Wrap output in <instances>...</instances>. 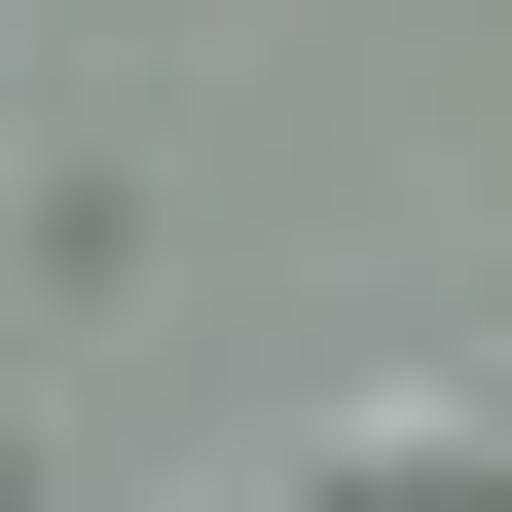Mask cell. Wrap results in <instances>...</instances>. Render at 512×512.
Returning <instances> with one entry per match:
<instances>
[{
  "label": "cell",
  "mask_w": 512,
  "mask_h": 512,
  "mask_svg": "<svg viewBox=\"0 0 512 512\" xmlns=\"http://www.w3.org/2000/svg\"><path fill=\"white\" fill-rule=\"evenodd\" d=\"M293 512H512V403H439V366H366V403L293 439Z\"/></svg>",
  "instance_id": "1"
},
{
  "label": "cell",
  "mask_w": 512,
  "mask_h": 512,
  "mask_svg": "<svg viewBox=\"0 0 512 512\" xmlns=\"http://www.w3.org/2000/svg\"><path fill=\"white\" fill-rule=\"evenodd\" d=\"M0 512H37V476H0Z\"/></svg>",
  "instance_id": "2"
}]
</instances>
